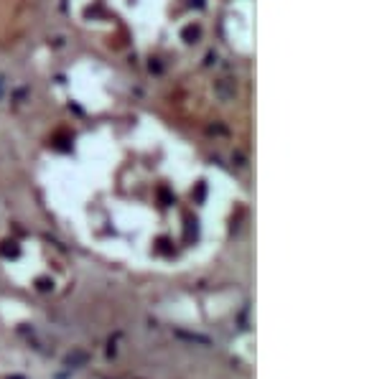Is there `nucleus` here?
<instances>
[{"label":"nucleus","instance_id":"f257e3e1","mask_svg":"<svg viewBox=\"0 0 382 379\" xmlns=\"http://www.w3.org/2000/svg\"><path fill=\"white\" fill-rule=\"evenodd\" d=\"M87 362H89V354H87L84 349H74V351H69V354L64 356V367H67V369H82Z\"/></svg>","mask_w":382,"mask_h":379},{"label":"nucleus","instance_id":"f03ea898","mask_svg":"<svg viewBox=\"0 0 382 379\" xmlns=\"http://www.w3.org/2000/svg\"><path fill=\"white\" fill-rule=\"evenodd\" d=\"M176 336L181 341H189V344H199V346H212V339L209 336H202V333H186V331H176Z\"/></svg>","mask_w":382,"mask_h":379},{"label":"nucleus","instance_id":"7ed1b4c3","mask_svg":"<svg viewBox=\"0 0 382 379\" xmlns=\"http://www.w3.org/2000/svg\"><path fill=\"white\" fill-rule=\"evenodd\" d=\"M8 379H23V377H8Z\"/></svg>","mask_w":382,"mask_h":379}]
</instances>
